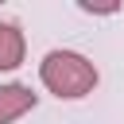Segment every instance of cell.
<instances>
[{
    "label": "cell",
    "instance_id": "6da1fadb",
    "mask_svg": "<svg viewBox=\"0 0 124 124\" xmlns=\"http://www.w3.org/2000/svg\"><path fill=\"white\" fill-rule=\"evenodd\" d=\"M43 85L58 97H85L93 85H97V70L93 62H85L81 54L74 50H50L43 58Z\"/></svg>",
    "mask_w": 124,
    "mask_h": 124
},
{
    "label": "cell",
    "instance_id": "7a4b0ae2",
    "mask_svg": "<svg viewBox=\"0 0 124 124\" xmlns=\"http://www.w3.org/2000/svg\"><path fill=\"white\" fill-rule=\"evenodd\" d=\"M31 105H35V93L31 89H23V85H0V124H12Z\"/></svg>",
    "mask_w": 124,
    "mask_h": 124
},
{
    "label": "cell",
    "instance_id": "3957f363",
    "mask_svg": "<svg viewBox=\"0 0 124 124\" xmlns=\"http://www.w3.org/2000/svg\"><path fill=\"white\" fill-rule=\"evenodd\" d=\"M23 62V35L12 23H0V70H12Z\"/></svg>",
    "mask_w": 124,
    "mask_h": 124
}]
</instances>
